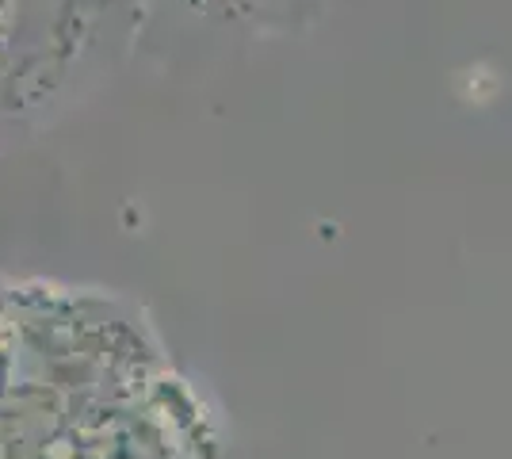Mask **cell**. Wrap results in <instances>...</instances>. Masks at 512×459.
Here are the masks:
<instances>
[{
	"instance_id": "6da1fadb",
	"label": "cell",
	"mask_w": 512,
	"mask_h": 459,
	"mask_svg": "<svg viewBox=\"0 0 512 459\" xmlns=\"http://www.w3.org/2000/svg\"><path fill=\"white\" fill-rule=\"evenodd\" d=\"M222 456L211 410L134 314L69 287H0V459Z\"/></svg>"
},
{
	"instance_id": "3957f363",
	"label": "cell",
	"mask_w": 512,
	"mask_h": 459,
	"mask_svg": "<svg viewBox=\"0 0 512 459\" xmlns=\"http://www.w3.org/2000/svg\"><path fill=\"white\" fill-rule=\"evenodd\" d=\"M153 4H169L184 20L253 39L299 35L325 8V0H150V8Z\"/></svg>"
},
{
	"instance_id": "7a4b0ae2",
	"label": "cell",
	"mask_w": 512,
	"mask_h": 459,
	"mask_svg": "<svg viewBox=\"0 0 512 459\" xmlns=\"http://www.w3.org/2000/svg\"><path fill=\"white\" fill-rule=\"evenodd\" d=\"M150 0H0V153L35 142L138 46Z\"/></svg>"
}]
</instances>
